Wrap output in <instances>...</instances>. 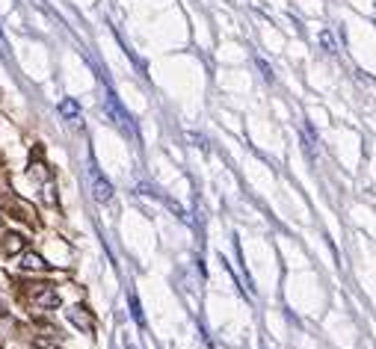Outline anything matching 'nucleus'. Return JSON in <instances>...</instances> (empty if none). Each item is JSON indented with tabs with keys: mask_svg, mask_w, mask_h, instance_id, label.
Instances as JSON below:
<instances>
[{
	"mask_svg": "<svg viewBox=\"0 0 376 349\" xmlns=\"http://www.w3.org/2000/svg\"><path fill=\"white\" fill-rule=\"evenodd\" d=\"M104 113L110 115V122L113 125H116L119 130H122V134L125 137H137V130H134V122H130V115H127V110L119 104V98L116 95H113L110 89L104 92Z\"/></svg>",
	"mask_w": 376,
	"mask_h": 349,
	"instance_id": "nucleus-1",
	"label": "nucleus"
},
{
	"mask_svg": "<svg viewBox=\"0 0 376 349\" xmlns=\"http://www.w3.org/2000/svg\"><path fill=\"white\" fill-rule=\"evenodd\" d=\"M89 184H92V198L98 205H104L113 198V184L101 175V169L98 166H89Z\"/></svg>",
	"mask_w": 376,
	"mask_h": 349,
	"instance_id": "nucleus-2",
	"label": "nucleus"
},
{
	"mask_svg": "<svg viewBox=\"0 0 376 349\" xmlns=\"http://www.w3.org/2000/svg\"><path fill=\"white\" fill-rule=\"evenodd\" d=\"M65 314H69V320H72L80 331H86V335H92V331H95V317H92V311H89L86 305H72Z\"/></svg>",
	"mask_w": 376,
	"mask_h": 349,
	"instance_id": "nucleus-3",
	"label": "nucleus"
},
{
	"mask_svg": "<svg viewBox=\"0 0 376 349\" xmlns=\"http://www.w3.org/2000/svg\"><path fill=\"white\" fill-rule=\"evenodd\" d=\"M33 302H36L39 308H45V311H57L59 308V293L51 285H39L36 293H33Z\"/></svg>",
	"mask_w": 376,
	"mask_h": 349,
	"instance_id": "nucleus-4",
	"label": "nucleus"
},
{
	"mask_svg": "<svg viewBox=\"0 0 376 349\" xmlns=\"http://www.w3.org/2000/svg\"><path fill=\"white\" fill-rule=\"evenodd\" d=\"M21 270H24V273H47L51 267H47V261H45L42 255H36V252H24V258H21Z\"/></svg>",
	"mask_w": 376,
	"mask_h": 349,
	"instance_id": "nucleus-5",
	"label": "nucleus"
},
{
	"mask_svg": "<svg viewBox=\"0 0 376 349\" xmlns=\"http://www.w3.org/2000/svg\"><path fill=\"white\" fill-rule=\"evenodd\" d=\"M4 252L6 255H18V252H24V234H6V240H4Z\"/></svg>",
	"mask_w": 376,
	"mask_h": 349,
	"instance_id": "nucleus-6",
	"label": "nucleus"
},
{
	"mask_svg": "<svg viewBox=\"0 0 376 349\" xmlns=\"http://www.w3.org/2000/svg\"><path fill=\"white\" fill-rule=\"evenodd\" d=\"M59 115L62 119H80V104L74 98H62L59 101Z\"/></svg>",
	"mask_w": 376,
	"mask_h": 349,
	"instance_id": "nucleus-7",
	"label": "nucleus"
},
{
	"mask_svg": "<svg viewBox=\"0 0 376 349\" xmlns=\"http://www.w3.org/2000/svg\"><path fill=\"white\" fill-rule=\"evenodd\" d=\"M130 311H134V320L142 326V311H139V302H137V296L130 293Z\"/></svg>",
	"mask_w": 376,
	"mask_h": 349,
	"instance_id": "nucleus-8",
	"label": "nucleus"
},
{
	"mask_svg": "<svg viewBox=\"0 0 376 349\" xmlns=\"http://www.w3.org/2000/svg\"><path fill=\"white\" fill-rule=\"evenodd\" d=\"M33 346H36V349H59V346H54V343H47V341H33Z\"/></svg>",
	"mask_w": 376,
	"mask_h": 349,
	"instance_id": "nucleus-9",
	"label": "nucleus"
},
{
	"mask_svg": "<svg viewBox=\"0 0 376 349\" xmlns=\"http://www.w3.org/2000/svg\"><path fill=\"white\" fill-rule=\"evenodd\" d=\"M0 51H6V45H4V36H0Z\"/></svg>",
	"mask_w": 376,
	"mask_h": 349,
	"instance_id": "nucleus-10",
	"label": "nucleus"
},
{
	"mask_svg": "<svg viewBox=\"0 0 376 349\" xmlns=\"http://www.w3.org/2000/svg\"><path fill=\"white\" fill-rule=\"evenodd\" d=\"M0 314H4V305H0Z\"/></svg>",
	"mask_w": 376,
	"mask_h": 349,
	"instance_id": "nucleus-11",
	"label": "nucleus"
}]
</instances>
